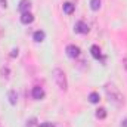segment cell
<instances>
[{
  "label": "cell",
  "instance_id": "cell-9",
  "mask_svg": "<svg viewBox=\"0 0 127 127\" xmlns=\"http://www.w3.org/2000/svg\"><path fill=\"white\" fill-rule=\"evenodd\" d=\"M90 53H92V56H93L95 59H100V58H102V52H100L99 46H96V44H93V46L90 47Z\"/></svg>",
  "mask_w": 127,
  "mask_h": 127
},
{
  "label": "cell",
  "instance_id": "cell-14",
  "mask_svg": "<svg viewBox=\"0 0 127 127\" xmlns=\"http://www.w3.org/2000/svg\"><path fill=\"white\" fill-rule=\"evenodd\" d=\"M96 117H97V118H105V117H106V111H105V108H99V109L96 111Z\"/></svg>",
  "mask_w": 127,
  "mask_h": 127
},
{
  "label": "cell",
  "instance_id": "cell-16",
  "mask_svg": "<svg viewBox=\"0 0 127 127\" xmlns=\"http://www.w3.org/2000/svg\"><path fill=\"white\" fill-rule=\"evenodd\" d=\"M10 56H18V49H13L12 53H10Z\"/></svg>",
  "mask_w": 127,
  "mask_h": 127
},
{
  "label": "cell",
  "instance_id": "cell-5",
  "mask_svg": "<svg viewBox=\"0 0 127 127\" xmlns=\"http://www.w3.org/2000/svg\"><path fill=\"white\" fill-rule=\"evenodd\" d=\"M31 95H32V97H34V99L40 100V99H43V97H44V90H43V87H40V86H35V87H32Z\"/></svg>",
  "mask_w": 127,
  "mask_h": 127
},
{
  "label": "cell",
  "instance_id": "cell-4",
  "mask_svg": "<svg viewBox=\"0 0 127 127\" xmlns=\"http://www.w3.org/2000/svg\"><path fill=\"white\" fill-rule=\"evenodd\" d=\"M66 55L69 58H77L80 55V49L75 44H69V46H66Z\"/></svg>",
  "mask_w": 127,
  "mask_h": 127
},
{
  "label": "cell",
  "instance_id": "cell-15",
  "mask_svg": "<svg viewBox=\"0 0 127 127\" xmlns=\"http://www.w3.org/2000/svg\"><path fill=\"white\" fill-rule=\"evenodd\" d=\"M38 127H55L53 123H49V121H46V123H41V124H38Z\"/></svg>",
  "mask_w": 127,
  "mask_h": 127
},
{
  "label": "cell",
  "instance_id": "cell-10",
  "mask_svg": "<svg viewBox=\"0 0 127 127\" xmlns=\"http://www.w3.org/2000/svg\"><path fill=\"white\" fill-rule=\"evenodd\" d=\"M7 99H9L10 105H16V102H18V95H16V92H15V90H9V92H7Z\"/></svg>",
  "mask_w": 127,
  "mask_h": 127
},
{
  "label": "cell",
  "instance_id": "cell-8",
  "mask_svg": "<svg viewBox=\"0 0 127 127\" xmlns=\"http://www.w3.org/2000/svg\"><path fill=\"white\" fill-rule=\"evenodd\" d=\"M44 37H46V34H44V31H41V30H37V31L32 34V38H34L35 43H41L44 40Z\"/></svg>",
  "mask_w": 127,
  "mask_h": 127
},
{
  "label": "cell",
  "instance_id": "cell-3",
  "mask_svg": "<svg viewBox=\"0 0 127 127\" xmlns=\"http://www.w3.org/2000/svg\"><path fill=\"white\" fill-rule=\"evenodd\" d=\"M74 30H75V32H78V34H87L89 32V25L84 21H78V22H75Z\"/></svg>",
  "mask_w": 127,
  "mask_h": 127
},
{
  "label": "cell",
  "instance_id": "cell-17",
  "mask_svg": "<svg viewBox=\"0 0 127 127\" xmlns=\"http://www.w3.org/2000/svg\"><path fill=\"white\" fill-rule=\"evenodd\" d=\"M0 6H1V7H6V6H7V4H6V0H0Z\"/></svg>",
  "mask_w": 127,
  "mask_h": 127
},
{
  "label": "cell",
  "instance_id": "cell-12",
  "mask_svg": "<svg viewBox=\"0 0 127 127\" xmlns=\"http://www.w3.org/2000/svg\"><path fill=\"white\" fill-rule=\"evenodd\" d=\"M89 100H90L92 103H97V102L100 100V96H99V93H96V92H92V93L89 95Z\"/></svg>",
  "mask_w": 127,
  "mask_h": 127
},
{
  "label": "cell",
  "instance_id": "cell-1",
  "mask_svg": "<svg viewBox=\"0 0 127 127\" xmlns=\"http://www.w3.org/2000/svg\"><path fill=\"white\" fill-rule=\"evenodd\" d=\"M52 75H53V80H55V83L58 84V87L61 89V90H66L68 89V81H66V74L64 72L61 68H55L53 71H52Z\"/></svg>",
  "mask_w": 127,
  "mask_h": 127
},
{
  "label": "cell",
  "instance_id": "cell-6",
  "mask_svg": "<svg viewBox=\"0 0 127 127\" xmlns=\"http://www.w3.org/2000/svg\"><path fill=\"white\" fill-rule=\"evenodd\" d=\"M32 21H34V16H32L31 12H25V13L21 15V22H22V24L28 25V24H31Z\"/></svg>",
  "mask_w": 127,
  "mask_h": 127
},
{
  "label": "cell",
  "instance_id": "cell-13",
  "mask_svg": "<svg viewBox=\"0 0 127 127\" xmlns=\"http://www.w3.org/2000/svg\"><path fill=\"white\" fill-rule=\"evenodd\" d=\"M90 7H92V10H99L100 9V0H90Z\"/></svg>",
  "mask_w": 127,
  "mask_h": 127
},
{
  "label": "cell",
  "instance_id": "cell-11",
  "mask_svg": "<svg viewBox=\"0 0 127 127\" xmlns=\"http://www.w3.org/2000/svg\"><path fill=\"white\" fill-rule=\"evenodd\" d=\"M62 9H64V12L66 13V15H71L72 12H74V9H75V6L72 4V3H64V6H62Z\"/></svg>",
  "mask_w": 127,
  "mask_h": 127
},
{
  "label": "cell",
  "instance_id": "cell-18",
  "mask_svg": "<svg viewBox=\"0 0 127 127\" xmlns=\"http://www.w3.org/2000/svg\"><path fill=\"white\" fill-rule=\"evenodd\" d=\"M121 127H127V118H126V120H123V121H121Z\"/></svg>",
  "mask_w": 127,
  "mask_h": 127
},
{
  "label": "cell",
  "instance_id": "cell-2",
  "mask_svg": "<svg viewBox=\"0 0 127 127\" xmlns=\"http://www.w3.org/2000/svg\"><path fill=\"white\" fill-rule=\"evenodd\" d=\"M105 90H106V95H108L111 102H114L115 105H121L123 103V95L120 93V90L114 84H106Z\"/></svg>",
  "mask_w": 127,
  "mask_h": 127
},
{
  "label": "cell",
  "instance_id": "cell-7",
  "mask_svg": "<svg viewBox=\"0 0 127 127\" xmlns=\"http://www.w3.org/2000/svg\"><path fill=\"white\" fill-rule=\"evenodd\" d=\"M30 7H31V1H30V0H21V3H19V10H21L22 13L30 12Z\"/></svg>",
  "mask_w": 127,
  "mask_h": 127
}]
</instances>
